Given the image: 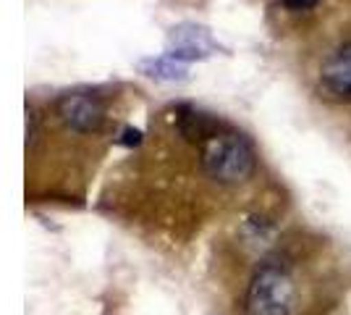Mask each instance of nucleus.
I'll return each mask as SVG.
<instances>
[{
    "mask_svg": "<svg viewBox=\"0 0 351 315\" xmlns=\"http://www.w3.org/2000/svg\"><path fill=\"white\" fill-rule=\"evenodd\" d=\"M257 155L239 132H218L202 142V168L218 184H241L254 174Z\"/></svg>",
    "mask_w": 351,
    "mask_h": 315,
    "instance_id": "nucleus-1",
    "label": "nucleus"
},
{
    "mask_svg": "<svg viewBox=\"0 0 351 315\" xmlns=\"http://www.w3.org/2000/svg\"><path fill=\"white\" fill-rule=\"evenodd\" d=\"M296 305L293 279L276 263H265L252 276L244 310L247 315H291Z\"/></svg>",
    "mask_w": 351,
    "mask_h": 315,
    "instance_id": "nucleus-2",
    "label": "nucleus"
},
{
    "mask_svg": "<svg viewBox=\"0 0 351 315\" xmlns=\"http://www.w3.org/2000/svg\"><path fill=\"white\" fill-rule=\"evenodd\" d=\"M56 116L73 135H100L105 126V103L92 92H66L56 100Z\"/></svg>",
    "mask_w": 351,
    "mask_h": 315,
    "instance_id": "nucleus-3",
    "label": "nucleus"
},
{
    "mask_svg": "<svg viewBox=\"0 0 351 315\" xmlns=\"http://www.w3.org/2000/svg\"><path fill=\"white\" fill-rule=\"evenodd\" d=\"M220 45L215 43V37L210 34V30L199 27V24H178L168 32V58L178 60V63H191V60H205L210 56H215Z\"/></svg>",
    "mask_w": 351,
    "mask_h": 315,
    "instance_id": "nucleus-4",
    "label": "nucleus"
},
{
    "mask_svg": "<svg viewBox=\"0 0 351 315\" xmlns=\"http://www.w3.org/2000/svg\"><path fill=\"white\" fill-rule=\"evenodd\" d=\"M320 84L333 100H351V43L322 60Z\"/></svg>",
    "mask_w": 351,
    "mask_h": 315,
    "instance_id": "nucleus-5",
    "label": "nucleus"
},
{
    "mask_svg": "<svg viewBox=\"0 0 351 315\" xmlns=\"http://www.w3.org/2000/svg\"><path fill=\"white\" fill-rule=\"evenodd\" d=\"M136 69L145 76H149V79H158V82H184V79H189L186 63H178V60L168 58V56L142 58L136 63Z\"/></svg>",
    "mask_w": 351,
    "mask_h": 315,
    "instance_id": "nucleus-6",
    "label": "nucleus"
},
{
    "mask_svg": "<svg viewBox=\"0 0 351 315\" xmlns=\"http://www.w3.org/2000/svg\"><path fill=\"white\" fill-rule=\"evenodd\" d=\"M178 132L186 137V139H199V142H207L213 135H218V121L210 119L207 113H199V110L184 108V110H181V116H178Z\"/></svg>",
    "mask_w": 351,
    "mask_h": 315,
    "instance_id": "nucleus-7",
    "label": "nucleus"
},
{
    "mask_svg": "<svg viewBox=\"0 0 351 315\" xmlns=\"http://www.w3.org/2000/svg\"><path fill=\"white\" fill-rule=\"evenodd\" d=\"M118 142H121V145H126V148H136V145L142 142V132L129 126V129H123V135L118 137Z\"/></svg>",
    "mask_w": 351,
    "mask_h": 315,
    "instance_id": "nucleus-8",
    "label": "nucleus"
},
{
    "mask_svg": "<svg viewBox=\"0 0 351 315\" xmlns=\"http://www.w3.org/2000/svg\"><path fill=\"white\" fill-rule=\"evenodd\" d=\"M283 5L291 11H307L312 5H317V0H283Z\"/></svg>",
    "mask_w": 351,
    "mask_h": 315,
    "instance_id": "nucleus-9",
    "label": "nucleus"
}]
</instances>
